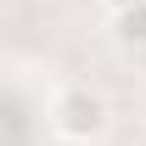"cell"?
Listing matches in <instances>:
<instances>
[{"mask_svg": "<svg viewBox=\"0 0 146 146\" xmlns=\"http://www.w3.org/2000/svg\"><path fill=\"white\" fill-rule=\"evenodd\" d=\"M112 34H118V45H135V51H141V45H146V6L112 17Z\"/></svg>", "mask_w": 146, "mask_h": 146, "instance_id": "cell-2", "label": "cell"}, {"mask_svg": "<svg viewBox=\"0 0 146 146\" xmlns=\"http://www.w3.org/2000/svg\"><path fill=\"white\" fill-rule=\"evenodd\" d=\"M101 6H107L112 17H124V11H135V6H146V0H101Z\"/></svg>", "mask_w": 146, "mask_h": 146, "instance_id": "cell-3", "label": "cell"}, {"mask_svg": "<svg viewBox=\"0 0 146 146\" xmlns=\"http://www.w3.org/2000/svg\"><path fill=\"white\" fill-rule=\"evenodd\" d=\"M51 129L62 135V141H96V135H107V101H101V90H90V84L56 90Z\"/></svg>", "mask_w": 146, "mask_h": 146, "instance_id": "cell-1", "label": "cell"}]
</instances>
